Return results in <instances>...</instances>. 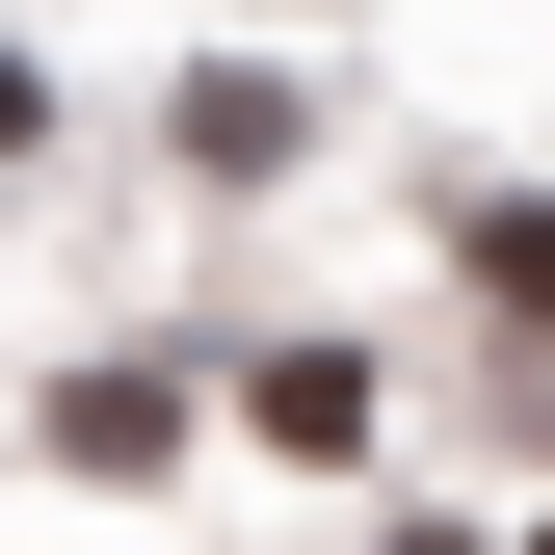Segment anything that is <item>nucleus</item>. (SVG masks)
<instances>
[{
  "instance_id": "nucleus-6",
  "label": "nucleus",
  "mask_w": 555,
  "mask_h": 555,
  "mask_svg": "<svg viewBox=\"0 0 555 555\" xmlns=\"http://www.w3.org/2000/svg\"><path fill=\"white\" fill-rule=\"evenodd\" d=\"M529 555H555V503H529Z\"/></svg>"
},
{
  "instance_id": "nucleus-1",
  "label": "nucleus",
  "mask_w": 555,
  "mask_h": 555,
  "mask_svg": "<svg viewBox=\"0 0 555 555\" xmlns=\"http://www.w3.org/2000/svg\"><path fill=\"white\" fill-rule=\"evenodd\" d=\"M238 424H264V450H371V344H264Z\"/></svg>"
},
{
  "instance_id": "nucleus-4",
  "label": "nucleus",
  "mask_w": 555,
  "mask_h": 555,
  "mask_svg": "<svg viewBox=\"0 0 555 555\" xmlns=\"http://www.w3.org/2000/svg\"><path fill=\"white\" fill-rule=\"evenodd\" d=\"M0 159H27V53H0Z\"/></svg>"
},
{
  "instance_id": "nucleus-3",
  "label": "nucleus",
  "mask_w": 555,
  "mask_h": 555,
  "mask_svg": "<svg viewBox=\"0 0 555 555\" xmlns=\"http://www.w3.org/2000/svg\"><path fill=\"white\" fill-rule=\"evenodd\" d=\"M476 292H503V318H555V212H476Z\"/></svg>"
},
{
  "instance_id": "nucleus-5",
  "label": "nucleus",
  "mask_w": 555,
  "mask_h": 555,
  "mask_svg": "<svg viewBox=\"0 0 555 555\" xmlns=\"http://www.w3.org/2000/svg\"><path fill=\"white\" fill-rule=\"evenodd\" d=\"M397 555H476V529H397Z\"/></svg>"
},
{
  "instance_id": "nucleus-2",
  "label": "nucleus",
  "mask_w": 555,
  "mask_h": 555,
  "mask_svg": "<svg viewBox=\"0 0 555 555\" xmlns=\"http://www.w3.org/2000/svg\"><path fill=\"white\" fill-rule=\"evenodd\" d=\"M53 450H80V476H159V450H185V397H159V371H80V397H53Z\"/></svg>"
}]
</instances>
